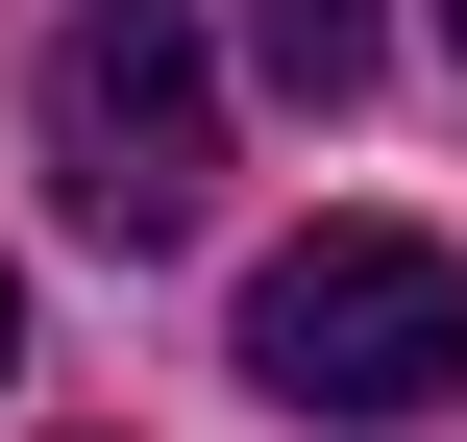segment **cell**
Returning <instances> with one entry per match:
<instances>
[{
  "mask_svg": "<svg viewBox=\"0 0 467 442\" xmlns=\"http://www.w3.org/2000/svg\"><path fill=\"white\" fill-rule=\"evenodd\" d=\"M369 49H394V0H246V74H271V98H320V123L369 98Z\"/></svg>",
  "mask_w": 467,
  "mask_h": 442,
  "instance_id": "3957f363",
  "label": "cell"
},
{
  "mask_svg": "<svg viewBox=\"0 0 467 442\" xmlns=\"http://www.w3.org/2000/svg\"><path fill=\"white\" fill-rule=\"evenodd\" d=\"M246 394L271 418H443L467 394V271L419 221H320L246 271Z\"/></svg>",
  "mask_w": 467,
  "mask_h": 442,
  "instance_id": "6da1fadb",
  "label": "cell"
},
{
  "mask_svg": "<svg viewBox=\"0 0 467 442\" xmlns=\"http://www.w3.org/2000/svg\"><path fill=\"white\" fill-rule=\"evenodd\" d=\"M0 369H25V295H0Z\"/></svg>",
  "mask_w": 467,
  "mask_h": 442,
  "instance_id": "277c9868",
  "label": "cell"
},
{
  "mask_svg": "<svg viewBox=\"0 0 467 442\" xmlns=\"http://www.w3.org/2000/svg\"><path fill=\"white\" fill-rule=\"evenodd\" d=\"M49 172H74L99 246H197V197H222V49L172 0H74L49 25Z\"/></svg>",
  "mask_w": 467,
  "mask_h": 442,
  "instance_id": "7a4b0ae2",
  "label": "cell"
},
{
  "mask_svg": "<svg viewBox=\"0 0 467 442\" xmlns=\"http://www.w3.org/2000/svg\"><path fill=\"white\" fill-rule=\"evenodd\" d=\"M443 49H467V0H443Z\"/></svg>",
  "mask_w": 467,
  "mask_h": 442,
  "instance_id": "5b68a950",
  "label": "cell"
}]
</instances>
